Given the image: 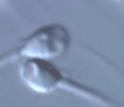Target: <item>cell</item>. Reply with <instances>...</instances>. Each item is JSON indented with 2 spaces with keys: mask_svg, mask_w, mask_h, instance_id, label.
<instances>
[{
  "mask_svg": "<svg viewBox=\"0 0 124 107\" xmlns=\"http://www.w3.org/2000/svg\"><path fill=\"white\" fill-rule=\"evenodd\" d=\"M72 40L70 31L63 23L50 22L40 26L0 54V68L19 64L27 58L57 59L68 51Z\"/></svg>",
  "mask_w": 124,
  "mask_h": 107,
  "instance_id": "obj_2",
  "label": "cell"
},
{
  "mask_svg": "<svg viewBox=\"0 0 124 107\" xmlns=\"http://www.w3.org/2000/svg\"><path fill=\"white\" fill-rule=\"evenodd\" d=\"M114 1H116V2H122L123 0H114Z\"/></svg>",
  "mask_w": 124,
  "mask_h": 107,
  "instance_id": "obj_3",
  "label": "cell"
},
{
  "mask_svg": "<svg viewBox=\"0 0 124 107\" xmlns=\"http://www.w3.org/2000/svg\"><path fill=\"white\" fill-rule=\"evenodd\" d=\"M18 76L25 86L34 93L47 95L57 90L77 95L103 106H116V101L100 90L79 83L57 67L54 59L27 58L18 64Z\"/></svg>",
  "mask_w": 124,
  "mask_h": 107,
  "instance_id": "obj_1",
  "label": "cell"
}]
</instances>
